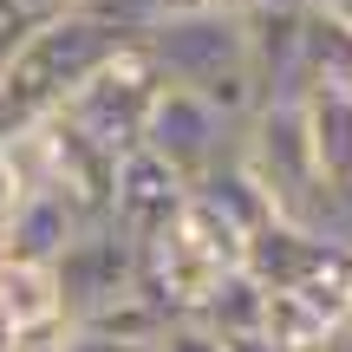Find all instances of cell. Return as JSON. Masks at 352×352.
<instances>
[{
  "mask_svg": "<svg viewBox=\"0 0 352 352\" xmlns=\"http://www.w3.org/2000/svg\"><path fill=\"white\" fill-rule=\"evenodd\" d=\"M124 46H138V39L111 33V26L85 20V13H52V20H39L33 33L0 59V131H20V124L52 118Z\"/></svg>",
  "mask_w": 352,
  "mask_h": 352,
  "instance_id": "obj_1",
  "label": "cell"
},
{
  "mask_svg": "<svg viewBox=\"0 0 352 352\" xmlns=\"http://www.w3.org/2000/svg\"><path fill=\"white\" fill-rule=\"evenodd\" d=\"M235 157L254 170V183L274 196V209L287 215V222L314 228L327 189H320V170H314V138H307V111L294 98H267L261 111L241 124Z\"/></svg>",
  "mask_w": 352,
  "mask_h": 352,
  "instance_id": "obj_2",
  "label": "cell"
},
{
  "mask_svg": "<svg viewBox=\"0 0 352 352\" xmlns=\"http://www.w3.org/2000/svg\"><path fill=\"white\" fill-rule=\"evenodd\" d=\"M157 98H164V72L151 65L144 46H124L85 91H72L52 118H65V124H72L78 138H91L104 157H124V151L144 144V124H151Z\"/></svg>",
  "mask_w": 352,
  "mask_h": 352,
  "instance_id": "obj_3",
  "label": "cell"
},
{
  "mask_svg": "<svg viewBox=\"0 0 352 352\" xmlns=\"http://www.w3.org/2000/svg\"><path fill=\"white\" fill-rule=\"evenodd\" d=\"M52 280H59V314L78 327V320L138 294V241L118 222H85L52 261Z\"/></svg>",
  "mask_w": 352,
  "mask_h": 352,
  "instance_id": "obj_4",
  "label": "cell"
},
{
  "mask_svg": "<svg viewBox=\"0 0 352 352\" xmlns=\"http://www.w3.org/2000/svg\"><path fill=\"white\" fill-rule=\"evenodd\" d=\"M151 52V65L164 72V85L176 91H202L228 72H248V39H241V20L222 7H202V13H183V20L157 26L151 39H138Z\"/></svg>",
  "mask_w": 352,
  "mask_h": 352,
  "instance_id": "obj_5",
  "label": "cell"
},
{
  "mask_svg": "<svg viewBox=\"0 0 352 352\" xmlns=\"http://www.w3.org/2000/svg\"><path fill=\"white\" fill-rule=\"evenodd\" d=\"M235 144H241L235 124H222L196 91H176V85H164V98L151 104V124H144V151L164 157L189 189H196L215 164H228Z\"/></svg>",
  "mask_w": 352,
  "mask_h": 352,
  "instance_id": "obj_6",
  "label": "cell"
},
{
  "mask_svg": "<svg viewBox=\"0 0 352 352\" xmlns=\"http://www.w3.org/2000/svg\"><path fill=\"white\" fill-rule=\"evenodd\" d=\"M183 202H189V183L164 164V157H151L144 144L118 157V170H111V222L124 228L138 248L164 235L176 215H183Z\"/></svg>",
  "mask_w": 352,
  "mask_h": 352,
  "instance_id": "obj_7",
  "label": "cell"
},
{
  "mask_svg": "<svg viewBox=\"0 0 352 352\" xmlns=\"http://www.w3.org/2000/svg\"><path fill=\"white\" fill-rule=\"evenodd\" d=\"M333 254H340V248H333L320 228L274 215V222H261L248 241H241V274H248L261 294H300Z\"/></svg>",
  "mask_w": 352,
  "mask_h": 352,
  "instance_id": "obj_8",
  "label": "cell"
},
{
  "mask_svg": "<svg viewBox=\"0 0 352 352\" xmlns=\"http://www.w3.org/2000/svg\"><path fill=\"white\" fill-rule=\"evenodd\" d=\"M85 228V215L59 196V189H39V196H20L0 228V261H26V267H52L65 254V241Z\"/></svg>",
  "mask_w": 352,
  "mask_h": 352,
  "instance_id": "obj_9",
  "label": "cell"
},
{
  "mask_svg": "<svg viewBox=\"0 0 352 352\" xmlns=\"http://www.w3.org/2000/svg\"><path fill=\"white\" fill-rule=\"evenodd\" d=\"M300 111H307V138H314L320 189H327V196H346L352 189V91L314 85L300 98Z\"/></svg>",
  "mask_w": 352,
  "mask_h": 352,
  "instance_id": "obj_10",
  "label": "cell"
},
{
  "mask_svg": "<svg viewBox=\"0 0 352 352\" xmlns=\"http://www.w3.org/2000/svg\"><path fill=\"white\" fill-rule=\"evenodd\" d=\"M189 196H196V202H209V209L222 215V222L235 228L241 241H248V235H254L261 222H274V215H280V209H274V196H267V189L254 183V170L241 164V157L215 164V170H209V176L196 183V189H189Z\"/></svg>",
  "mask_w": 352,
  "mask_h": 352,
  "instance_id": "obj_11",
  "label": "cell"
},
{
  "mask_svg": "<svg viewBox=\"0 0 352 352\" xmlns=\"http://www.w3.org/2000/svg\"><path fill=\"white\" fill-rule=\"evenodd\" d=\"M0 320H7V333H33V327H46V320H65L52 267L0 261Z\"/></svg>",
  "mask_w": 352,
  "mask_h": 352,
  "instance_id": "obj_12",
  "label": "cell"
},
{
  "mask_svg": "<svg viewBox=\"0 0 352 352\" xmlns=\"http://www.w3.org/2000/svg\"><path fill=\"white\" fill-rule=\"evenodd\" d=\"M300 72H307V91L314 85L352 91V33L333 13H320L314 0H307V26H300Z\"/></svg>",
  "mask_w": 352,
  "mask_h": 352,
  "instance_id": "obj_13",
  "label": "cell"
},
{
  "mask_svg": "<svg viewBox=\"0 0 352 352\" xmlns=\"http://www.w3.org/2000/svg\"><path fill=\"white\" fill-rule=\"evenodd\" d=\"M261 320H267V294L254 287L248 274H222L209 287V300L196 307V327H209L215 340H248V333H261Z\"/></svg>",
  "mask_w": 352,
  "mask_h": 352,
  "instance_id": "obj_14",
  "label": "cell"
},
{
  "mask_svg": "<svg viewBox=\"0 0 352 352\" xmlns=\"http://www.w3.org/2000/svg\"><path fill=\"white\" fill-rule=\"evenodd\" d=\"M164 327H170V320L151 314V307L131 294V300H118V307H104V314L78 320L72 333H85V340H111V346H157V333H164Z\"/></svg>",
  "mask_w": 352,
  "mask_h": 352,
  "instance_id": "obj_15",
  "label": "cell"
},
{
  "mask_svg": "<svg viewBox=\"0 0 352 352\" xmlns=\"http://www.w3.org/2000/svg\"><path fill=\"white\" fill-rule=\"evenodd\" d=\"M261 333H267V346H274V352H307V346H320V333H327V327L307 314L300 294H267Z\"/></svg>",
  "mask_w": 352,
  "mask_h": 352,
  "instance_id": "obj_16",
  "label": "cell"
},
{
  "mask_svg": "<svg viewBox=\"0 0 352 352\" xmlns=\"http://www.w3.org/2000/svg\"><path fill=\"white\" fill-rule=\"evenodd\" d=\"M157 352H228L215 340L209 327H196V320H170L164 333H157Z\"/></svg>",
  "mask_w": 352,
  "mask_h": 352,
  "instance_id": "obj_17",
  "label": "cell"
},
{
  "mask_svg": "<svg viewBox=\"0 0 352 352\" xmlns=\"http://www.w3.org/2000/svg\"><path fill=\"white\" fill-rule=\"evenodd\" d=\"M33 26H39V20L26 13V0H0V59H7V52L20 46V39L33 33Z\"/></svg>",
  "mask_w": 352,
  "mask_h": 352,
  "instance_id": "obj_18",
  "label": "cell"
},
{
  "mask_svg": "<svg viewBox=\"0 0 352 352\" xmlns=\"http://www.w3.org/2000/svg\"><path fill=\"white\" fill-rule=\"evenodd\" d=\"M65 352H157V346H111V340H85V333H72Z\"/></svg>",
  "mask_w": 352,
  "mask_h": 352,
  "instance_id": "obj_19",
  "label": "cell"
},
{
  "mask_svg": "<svg viewBox=\"0 0 352 352\" xmlns=\"http://www.w3.org/2000/svg\"><path fill=\"white\" fill-rule=\"evenodd\" d=\"M320 352H352V320H340V327L320 333Z\"/></svg>",
  "mask_w": 352,
  "mask_h": 352,
  "instance_id": "obj_20",
  "label": "cell"
},
{
  "mask_svg": "<svg viewBox=\"0 0 352 352\" xmlns=\"http://www.w3.org/2000/svg\"><path fill=\"white\" fill-rule=\"evenodd\" d=\"M222 13H235V20H248V13H261V7H280V0H215Z\"/></svg>",
  "mask_w": 352,
  "mask_h": 352,
  "instance_id": "obj_21",
  "label": "cell"
},
{
  "mask_svg": "<svg viewBox=\"0 0 352 352\" xmlns=\"http://www.w3.org/2000/svg\"><path fill=\"white\" fill-rule=\"evenodd\" d=\"M13 202H20V189H13V176H7V164H0V228H7V215H13Z\"/></svg>",
  "mask_w": 352,
  "mask_h": 352,
  "instance_id": "obj_22",
  "label": "cell"
},
{
  "mask_svg": "<svg viewBox=\"0 0 352 352\" xmlns=\"http://www.w3.org/2000/svg\"><path fill=\"white\" fill-rule=\"evenodd\" d=\"M314 7H320V13H333V20L352 33V0H314Z\"/></svg>",
  "mask_w": 352,
  "mask_h": 352,
  "instance_id": "obj_23",
  "label": "cell"
},
{
  "mask_svg": "<svg viewBox=\"0 0 352 352\" xmlns=\"http://www.w3.org/2000/svg\"><path fill=\"white\" fill-rule=\"evenodd\" d=\"M72 7V0H26V13H33V20H52V13H65Z\"/></svg>",
  "mask_w": 352,
  "mask_h": 352,
  "instance_id": "obj_24",
  "label": "cell"
},
{
  "mask_svg": "<svg viewBox=\"0 0 352 352\" xmlns=\"http://www.w3.org/2000/svg\"><path fill=\"white\" fill-rule=\"evenodd\" d=\"M0 352H13V333H7V320H0Z\"/></svg>",
  "mask_w": 352,
  "mask_h": 352,
  "instance_id": "obj_25",
  "label": "cell"
},
{
  "mask_svg": "<svg viewBox=\"0 0 352 352\" xmlns=\"http://www.w3.org/2000/svg\"><path fill=\"white\" fill-rule=\"evenodd\" d=\"M307 352H320V346H307Z\"/></svg>",
  "mask_w": 352,
  "mask_h": 352,
  "instance_id": "obj_26",
  "label": "cell"
}]
</instances>
